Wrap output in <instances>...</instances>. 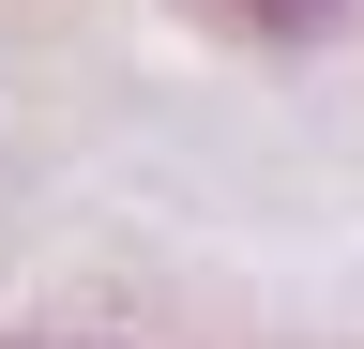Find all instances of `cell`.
<instances>
[{"mask_svg": "<svg viewBox=\"0 0 364 349\" xmlns=\"http://www.w3.org/2000/svg\"><path fill=\"white\" fill-rule=\"evenodd\" d=\"M213 16H243V31H273V46H304V31H334L349 0H213Z\"/></svg>", "mask_w": 364, "mask_h": 349, "instance_id": "6da1fadb", "label": "cell"}, {"mask_svg": "<svg viewBox=\"0 0 364 349\" xmlns=\"http://www.w3.org/2000/svg\"><path fill=\"white\" fill-rule=\"evenodd\" d=\"M16 349H31V334H16Z\"/></svg>", "mask_w": 364, "mask_h": 349, "instance_id": "7a4b0ae2", "label": "cell"}]
</instances>
